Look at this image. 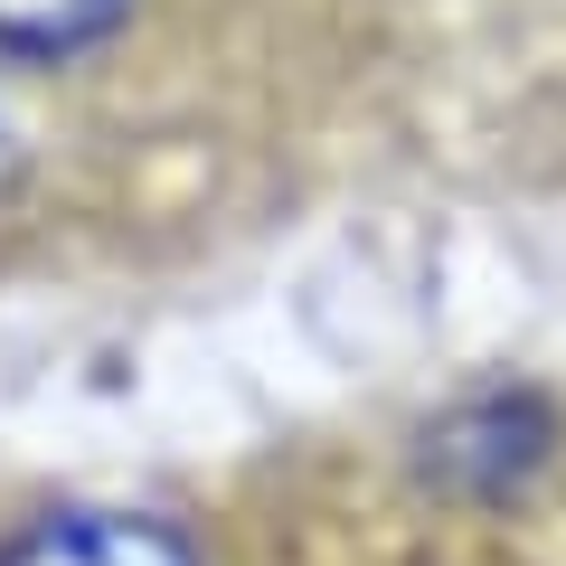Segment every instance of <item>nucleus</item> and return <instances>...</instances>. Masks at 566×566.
<instances>
[{
  "mask_svg": "<svg viewBox=\"0 0 566 566\" xmlns=\"http://www.w3.org/2000/svg\"><path fill=\"white\" fill-rule=\"evenodd\" d=\"M557 463V406L538 387H463L453 406L416 424V482L444 501H520Z\"/></svg>",
  "mask_w": 566,
  "mask_h": 566,
  "instance_id": "1",
  "label": "nucleus"
},
{
  "mask_svg": "<svg viewBox=\"0 0 566 566\" xmlns=\"http://www.w3.org/2000/svg\"><path fill=\"white\" fill-rule=\"evenodd\" d=\"M0 566H208V557L161 510L76 501V510H39L29 528H10L0 538Z\"/></svg>",
  "mask_w": 566,
  "mask_h": 566,
  "instance_id": "2",
  "label": "nucleus"
},
{
  "mask_svg": "<svg viewBox=\"0 0 566 566\" xmlns=\"http://www.w3.org/2000/svg\"><path fill=\"white\" fill-rule=\"evenodd\" d=\"M142 0H0V66H76L133 29Z\"/></svg>",
  "mask_w": 566,
  "mask_h": 566,
  "instance_id": "3",
  "label": "nucleus"
},
{
  "mask_svg": "<svg viewBox=\"0 0 566 566\" xmlns=\"http://www.w3.org/2000/svg\"><path fill=\"white\" fill-rule=\"evenodd\" d=\"M20 170H29V114H20V95L0 85V199L20 189Z\"/></svg>",
  "mask_w": 566,
  "mask_h": 566,
  "instance_id": "4",
  "label": "nucleus"
}]
</instances>
